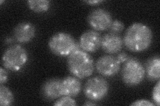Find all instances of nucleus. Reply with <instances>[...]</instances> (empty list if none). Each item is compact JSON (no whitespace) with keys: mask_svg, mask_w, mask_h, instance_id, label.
I'll return each instance as SVG.
<instances>
[{"mask_svg":"<svg viewBox=\"0 0 160 106\" xmlns=\"http://www.w3.org/2000/svg\"><path fill=\"white\" fill-rule=\"evenodd\" d=\"M153 34L148 25L141 23H135L126 30L123 37V44L133 53L146 50L151 46Z\"/></svg>","mask_w":160,"mask_h":106,"instance_id":"f257e3e1","label":"nucleus"},{"mask_svg":"<svg viewBox=\"0 0 160 106\" xmlns=\"http://www.w3.org/2000/svg\"><path fill=\"white\" fill-rule=\"evenodd\" d=\"M67 64L70 73L79 79L91 76L95 69L93 59L82 49L70 54L68 57Z\"/></svg>","mask_w":160,"mask_h":106,"instance_id":"f03ea898","label":"nucleus"},{"mask_svg":"<svg viewBox=\"0 0 160 106\" xmlns=\"http://www.w3.org/2000/svg\"><path fill=\"white\" fill-rule=\"evenodd\" d=\"M48 47L53 54L62 57H68L73 52L82 49L79 43L66 32L54 34L49 39Z\"/></svg>","mask_w":160,"mask_h":106,"instance_id":"7ed1b4c3","label":"nucleus"},{"mask_svg":"<svg viewBox=\"0 0 160 106\" xmlns=\"http://www.w3.org/2000/svg\"><path fill=\"white\" fill-rule=\"evenodd\" d=\"M29 59L27 50L22 45L16 44L10 46L2 56L3 67L10 71L18 72L26 65Z\"/></svg>","mask_w":160,"mask_h":106,"instance_id":"20e7f679","label":"nucleus"},{"mask_svg":"<svg viewBox=\"0 0 160 106\" xmlns=\"http://www.w3.org/2000/svg\"><path fill=\"white\" fill-rule=\"evenodd\" d=\"M146 71L142 63L136 58H129L122 70V78L128 86H136L144 80Z\"/></svg>","mask_w":160,"mask_h":106,"instance_id":"39448f33","label":"nucleus"},{"mask_svg":"<svg viewBox=\"0 0 160 106\" xmlns=\"http://www.w3.org/2000/svg\"><path fill=\"white\" fill-rule=\"evenodd\" d=\"M109 85L107 80L100 76H95L88 80L85 84V96L92 102L100 101L106 98L109 92Z\"/></svg>","mask_w":160,"mask_h":106,"instance_id":"423d86ee","label":"nucleus"},{"mask_svg":"<svg viewBox=\"0 0 160 106\" xmlns=\"http://www.w3.org/2000/svg\"><path fill=\"white\" fill-rule=\"evenodd\" d=\"M112 21L111 14L108 10L103 8L93 10L88 17L89 26L96 31H104L109 29Z\"/></svg>","mask_w":160,"mask_h":106,"instance_id":"0eeeda50","label":"nucleus"},{"mask_svg":"<svg viewBox=\"0 0 160 106\" xmlns=\"http://www.w3.org/2000/svg\"><path fill=\"white\" fill-rule=\"evenodd\" d=\"M121 63L116 57L112 55H103L99 57L96 64L98 72L103 76L112 77L116 76L119 71Z\"/></svg>","mask_w":160,"mask_h":106,"instance_id":"6e6552de","label":"nucleus"},{"mask_svg":"<svg viewBox=\"0 0 160 106\" xmlns=\"http://www.w3.org/2000/svg\"><path fill=\"white\" fill-rule=\"evenodd\" d=\"M102 36L95 30H88L80 37L81 48L86 53H94L101 47Z\"/></svg>","mask_w":160,"mask_h":106,"instance_id":"1a4fd4ad","label":"nucleus"},{"mask_svg":"<svg viewBox=\"0 0 160 106\" xmlns=\"http://www.w3.org/2000/svg\"><path fill=\"white\" fill-rule=\"evenodd\" d=\"M123 46V39L119 34L109 32L102 37L101 47L108 54H113L120 52Z\"/></svg>","mask_w":160,"mask_h":106,"instance_id":"9d476101","label":"nucleus"},{"mask_svg":"<svg viewBox=\"0 0 160 106\" xmlns=\"http://www.w3.org/2000/svg\"><path fill=\"white\" fill-rule=\"evenodd\" d=\"M36 35V28L29 22L19 23L13 30V37L19 43H28L34 38Z\"/></svg>","mask_w":160,"mask_h":106,"instance_id":"9b49d317","label":"nucleus"},{"mask_svg":"<svg viewBox=\"0 0 160 106\" xmlns=\"http://www.w3.org/2000/svg\"><path fill=\"white\" fill-rule=\"evenodd\" d=\"M62 79L54 78L46 80L42 85V93L44 98L54 100L62 96L61 90Z\"/></svg>","mask_w":160,"mask_h":106,"instance_id":"f8f14e48","label":"nucleus"},{"mask_svg":"<svg viewBox=\"0 0 160 106\" xmlns=\"http://www.w3.org/2000/svg\"><path fill=\"white\" fill-rule=\"evenodd\" d=\"M61 90L62 95L76 97L82 90L81 82L75 76H67L62 80Z\"/></svg>","mask_w":160,"mask_h":106,"instance_id":"ddd939ff","label":"nucleus"},{"mask_svg":"<svg viewBox=\"0 0 160 106\" xmlns=\"http://www.w3.org/2000/svg\"><path fill=\"white\" fill-rule=\"evenodd\" d=\"M145 71L150 81H158L160 78V58L159 55L150 57L146 62Z\"/></svg>","mask_w":160,"mask_h":106,"instance_id":"4468645a","label":"nucleus"},{"mask_svg":"<svg viewBox=\"0 0 160 106\" xmlns=\"http://www.w3.org/2000/svg\"><path fill=\"white\" fill-rule=\"evenodd\" d=\"M28 5L33 12L42 13L48 11L51 6V2L48 0H29Z\"/></svg>","mask_w":160,"mask_h":106,"instance_id":"2eb2a0df","label":"nucleus"},{"mask_svg":"<svg viewBox=\"0 0 160 106\" xmlns=\"http://www.w3.org/2000/svg\"><path fill=\"white\" fill-rule=\"evenodd\" d=\"M14 100L12 92L4 85L0 86V105L2 106L11 105Z\"/></svg>","mask_w":160,"mask_h":106,"instance_id":"dca6fc26","label":"nucleus"},{"mask_svg":"<svg viewBox=\"0 0 160 106\" xmlns=\"http://www.w3.org/2000/svg\"><path fill=\"white\" fill-rule=\"evenodd\" d=\"M56 106H63V105H77V103L72 97L63 95L59 99H58L56 102L53 104Z\"/></svg>","mask_w":160,"mask_h":106,"instance_id":"f3484780","label":"nucleus"},{"mask_svg":"<svg viewBox=\"0 0 160 106\" xmlns=\"http://www.w3.org/2000/svg\"><path fill=\"white\" fill-rule=\"evenodd\" d=\"M124 29V24L119 20H113L110 25L109 30V32L113 33L119 34L121 33Z\"/></svg>","mask_w":160,"mask_h":106,"instance_id":"a211bd4d","label":"nucleus"},{"mask_svg":"<svg viewBox=\"0 0 160 106\" xmlns=\"http://www.w3.org/2000/svg\"><path fill=\"white\" fill-rule=\"evenodd\" d=\"M159 90H160V82L159 80H158L156 85L153 88L152 92V98L155 102V104L157 105H160V95H159Z\"/></svg>","mask_w":160,"mask_h":106,"instance_id":"6ab92c4d","label":"nucleus"},{"mask_svg":"<svg viewBox=\"0 0 160 106\" xmlns=\"http://www.w3.org/2000/svg\"><path fill=\"white\" fill-rule=\"evenodd\" d=\"M131 105L134 106H153L155 105V104L150 102V101L146 99H142L135 101L133 102Z\"/></svg>","mask_w":160,"mask_h":106,"instance_id":"aec40b11","label":"nucleus"},{"mask_svg":"<svg viewBox=\"0 0 160 106\" xmlns=\"http://www.w3.org/2000/svg\"><path fill=\"white\" fill-rule=\"evenodd\" d=\"M8 74L6 71V70H5L3 68H0V83L1 85H3L5 83L8 82Z\"/></svg>","mask_w":160,"mask_h":106,"instance_id":"412c9836","label":"nucleus"},{"mask_svg":"<svg viewBox=\"0 0 160 106\" xmlns=\"http://www.w3.org/2000/svg\"><path fill=\"white\" fill-rule=\"evenodd\" d=\"M117 59L118 60V61L120 63H123L126 62L127 60L129 58V56L128 55V54H126V53H120L118 54V56L116 57Z\"/></svg>","mask_w":160,"mask_h":106,"instance_id":"4be33fe9","label":"nucleus"},{"mask_svg":"<svg viewBox=\"0 0 160 106\" xmlns=\"http://www.w3.org/2000/svg\"><path fill=\"white\" fill-rule=\"evenodd\" d=\"M85 2L89 5H97L98 3L103 2V1H99V0H94V1H92L91 0V1H86Z\"/></svg>","mask_w":160,"mask_h":106,"instance_id":"5701e85b","label":"nucleus"},{"mask_svg":"<svg viewBox=\"0 0 160 106\" xmlns=\"http://www.w3.org/2000/svg\"><path fill=\"white\" fill-rule=\"evenodd\" d=\"M96 104L93 103L92 101H88V102H85L83 104V105H96Z\"/></svg>","mask_w":160,"mask_h":106,"instance_id":"b1692460","label":"nucleus"},{"mask_svg":"<svg viewBox=\"0 0 160 106\" xmlns=\"http://www.w3.org/2000/svg\"><path fill=\"white\" fill-rule=\"evenodd\" d=\"M3 2H4V1H1V2H0V3H1V4H2V3H3Z\"/></svg>","mask_w":160,"mask_h":106,"instance_id":"393cba45","label":"nucleus"}]
</instances>
